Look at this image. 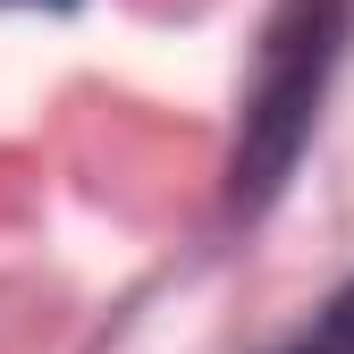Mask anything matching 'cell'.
Segmentation results:
<instances>
[{"mask_svg":"<svg viewBox=\"0 0 354 354\" xmlns=\"http://www.w3.org/2000/svg\"><path fill=\"white\" fill-rule=\"evenodd\" d=\"M287 354H354V287H346V295H337V304H329V313L304 329Z\"/></svg>","mask_w":354,"mask_h":354,"instance_id":"7a4b0ae2","label":"cell"},{"mask_svg":"<svg viewBox=\"0 0 354 354\" xmlns=\"http://www.w3.org/2000/svg\"><path fill=\"white\" fill-rule=\"evenodd\" d=\"M337 34H346V0H279L270 34H261V68H253V93H245V136H236V169H228V194L236 211L270 203L287 186V169L304 152L329 93V68H337Z\"/></svg>","mask_w":354,"mask_h":354,"instance_id":"6da1fadb","label":"cell"},{"mask_svg":"<svg viewBox=\"0 0 354 354\" xmlns=\"http://www.w3.org/2000/svg\"><path fill=\"white\" fill-rule=\"evenodd\" d=\"M9 9H68V0H9Z\"/></svg>","mask_w":354,"mask_h":354,"instance_id":"3957f363","label":"cell"}]
</instances>
